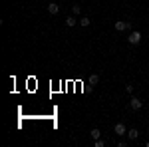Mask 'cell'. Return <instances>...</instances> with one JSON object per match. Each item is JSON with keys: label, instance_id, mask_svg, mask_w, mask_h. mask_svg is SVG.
<instances>
[{"label": "cell", "instance_id": "cell-2", "mask_svg": "<svg viewBox=\"0 0 149 147\" xmlns=\"http://www.w3.org/2000/svg\"><path fill=\"white\" fill-rule=\"evenodd\" d=\"M129 107H131L133 111H139V109L143 107V102H141L139 98H131V100H129Z\"/></svg>", "mask_w": 149, "mask_h": 147}, {"label": "cell", "instance_id": "cell-7", "mask_svg": "<svg viewBox=\"0 0 149 147\" xmlns=\"http://www.w3.org/2000/svg\"><path fill=\"white\" fill-rule=\"evenodd\" d=\"M97 82H100V76H97V74H90V78H88V84H90V86H97Z\"/></svg>", "mask_w": 149, "mask_h": 147}, {"label": "cell", "instance_id": "cell-16", "mask_svg": "<svg viewBox=\"0 0 149 147\" xmlns=\"http://www.w3.org/2000/svg\"><path fill=\"white\" fill-rule=\"evenodd\" d=\"M58 2H60V0H58Z\"/></svg>", "mask_w": 149, "mask_h": 147}, {"label": "cell", "instance_id": "cell-5", "mask_svg": "<svg viewBox=\"0 0 149 147\" xmlns=\"http://www.w3.org/2000/svg\"><path fill=\"white\" fill-rule=\"evenodd\" d=\"M127 137H129L131 141H137L139 139V131L135 129V127H131V129H127Z\"/></svg>", "mask_w": 149, "mask_h": 147}, {"label": "cell", "instance_id": "cell-10", "mask_svg": "<svg viewBox=\"0 0 149 147\" xmlns=\"http://www.w3.org/2000/svg\"><path fill=\"white\" fill-rule=\"evenodd\" d=\"M66 26H70V28H72V26H76V18H74V14L66 18Z\"/></svg>", "mask_w": 149, "mask_h": 147}, {"label": "cell", "instance_id": "cell-12", "mask_svg": "<svg viewBox=\"0 0 149 147\" xmlns=\"http://www.w3.org/2000/svg\"><path fill=\"white\" fill-rule=\"evenodd\" d=\"M93 145H95V147H103V145H105V141H103V139H95Z\"/></svg>", "mask_w": 149, "mask_h": 147}, {"label": "cell", "instance_id": "cell-3", "mask_svg": "<svg viewBox=\"0 0 149 147\" xmlns=\"http://www.w3.org/2000/svg\"><path fill=\"white\" fill-rule=\"evenodd\" d=\"M113 28L117 30V32H123V30H129V28H131V24H129V22H123V20H117V22L113 24Z\"/></svg>", "mask_w": 149, "mask_h": 147}, {"label": "cell", "instance_id": "cell-9", "mask_svg": "<svg viewBox=\"0 0 149 147\" xmlns=\"http://www.w3.org/2000/svg\"><path fill=\"white\" fill-rule=\"evenodd\" d=\"M90 133H92V139L93 141H95V139H100V137H102V131H100V129H97V127H93L92 131H90Z\"/></svg>", "mask_w": 149, "mask_h": 147}, {"label": "cell", "instance_id": "cell-4", "mask_svg": "<svg viewBox=\"0 0 149 147\" xmlns=\"http://www.w3.org/2000/svg\"><path fill=\"white\" fill-rule=\"evenodd\" d=\"M113 131H115V135H121V137L127 135V127L123 123H115L113 125Z\"/></svg>", "mask_w": 149, "mask_h": 147}, {"label": "cell", "instance_id": "cell-11", "mask_svg": "<svg viewBox=\"0 0 149 147\" xmlns=\"http://www.w3.org/2000/svg\"><path fill=\"white\" fill-rule=\"evenodd\" d=\"M80 12H81V6H78V4H74V6H72V14H74V16H78Z\"/></svg>", "mask_w": 149, "mask_h": 147}, {"label": "cell", "instance_id": "cell-13", "mask_svg": "<svg viewBox=\"0 0 149 147\" xmlns=\"http://www.w3.org/2000/svg\"><path fill=\"white\" fill-rule=\"evenodd\" d=\"M125 91H127V93H133V86H131V84H127V86H125Z\"/></svg>", "mask_w": 149, "mask_h": 147}, {"label": "cell", "instance_id": "cell-15", "mask_svg": "<svg viewBox=\"0 0 149 147\" xmlns=\"http://www.w3.org/2000/svg\"><path fill=\"white\" fill-rule=\"evenodd\" d=\"M147 135H149V129H147Z\"/></svg>", "mask_w": 149, "mask_h": 147}, {"label": "cell", "instance_id": "cell-6", "mask_svg": "<svg viewBox=\"0 0 149 147\" xmlns=\"http://www.w3.org/2000/svg\"><path fill=\"white\" fill-rule=\"evenodd\" d=\"M48 12H50V14H58V12H60V4H58V2H50V4H48Z\"/></svg>", "mask_w": 149, "mask_h": 147}, {"label": "cell", "instance_id": "cell-8", "mask_svg": "<svg viewBox=\"0 0 149 147\" xmlns=\"http://www.w3.org/2000/svg\"><path fill=\"white\" fill-rule=\"evenodd\" d=\"M92 24V20H90V16H81V20H80V26H84V28H88Z\"/></svg>", "mask_w": 149, "mask_h": 147}, {"label": "cell", "instance_id": "cell-14", "mask_svg": "<svg viewBox=\"0 0 149 147\" xmlns=\"http://www.w3.org/2000/svg\"><path fill=\"white\" fill-rule=\"evenodd\" d=\"M145 145H147V147H149V141H147V143H145Z\"/></svg>", "mask_w": 149, "mask_h": 147}, {"label": "cell", "instance_id": "cell-1", "mask_svg": "<svg viewBox=\"0 0 149 147\" xmlns=\"http://www.w3.org/2000/svg\"><path fill=\"white\" fill-rule=\"evenodd\" d=\"M127 42H129L131 46H137L139 42H141V32H137V30H133L131 34L127 36Z\"/></svg>", "mask_w": 149, "mask_h": 147}]
</instances>
